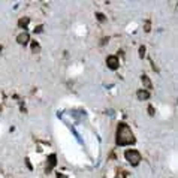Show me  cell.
<instances>
[{
  "label": "cell",
  "instance_id": "6da1fadb",
  "mask_svg": "<svg viewBox=\"0 0 178 178\" xmlns=\"http://www.w3.org/2000/svg\"><path fill=\"white\" fill-rule=\"evenodd\" d=\"M135 136L132 133L130 127L126 123H120L118 127H117V135H115V142L117 145L120 147H124V145H132L135 144Z\"/></svg>",
  "mask_w": 178,
  "mask_h": 178
},
{
  "label": "cell",
  "instance_id": "7a4b0ae2",
  "mask_svg": "<svg viewBox=\"0 0 178 178\" xmlns=\"http://www.w3.org/2000/svg\"><path fill=\"white\" fill-rule=\"evenodd\" d=\"M124 157L127 159V162L133 166L139 165V162H141V154L136 150H126L124 151Z\"/></svg>",
  "mask_w": 178,
  "mask_h": 178
},
{
  "label": "cell",
  "instance_id": "3957f363",
  "mask_svg": "<svg viewBox=\"0 0 178 178\" xmlns=\"http://www.w3.org/2000/svg\"><path fill=\"white\" fill-rule=\"evenodd\" d=\"M106 64H108V68H109V69H112V70H117V69L120 68L118 57H117V55H109V57L106 58Z\"/></svg>",
  "mask_w": 178,
  "mask_h": 178
},
{
  "label": "cell",
  "instance_id": "277c9868",
  "mask_svg": "<svg viewBox=\"0 0 178 178\" xmlns=\"http://www.w3.org/2000/svg\"><path fill=\"white\" fill-rule=\"evenodd\" d=\"M17 42L20 43V45H27L28 42H30V34L27 32H23V33L18 34V38H17Z\"/></svg>",
  "mask_w": 178,
  "mask_h": 178
},
{
  "label": "cell",
  "instance_id": "5b68a950",
  "mask_svg": "<svg viewBox=\"0 0 178 178\" xmlns=\"http://www.w3.org/2000/svg\"><path fill=\"white\" fill-rule=\"evenodd\" d=\"M55 163H57V156H55V154L48 156V160H47V172H49L51 168H54Z\"/></svg>",
  "mask_w": 178,
  "mask_h": 178
},
{
  "label": "cell",
  "instance_id": "8992f818",
  "mask_svg": "<svg viewBox=\"0 0 178 178\" xmlns=\"http://www.w3.org/2000/svg\"><path fill=\"white\" fill-rule=\"evenodd\" d=\"M136 96L139 100H147V99H150V91L148 90H138Z\"/></svg>",
  "mask_w": 178,
  "mask_h": 178
},
{
  "label": "cell",
  "instance_id": "52a82bcc",
  "mask_svg": "<svg viewBox=\"0 0 178 178\" xmlns=\"http://www.w3.org/2000/svg\"><path fill=\"white\" fill-rule=\"evenodd\" d=\"M30 24V18L28 17H23L18 20V27L20 28H27V26Z\"/></svg>",
  "mask_w": 178,
  "mask_h": 178
},
{
  "label": "cell",
  "instance_id": "ba28073f",
  "mask_svg": "<svg viewBox=\"0 0 178 178\" xmlns=\"http://www.w3.org/2000/svg\"><path fill=\"white\" fill-rule=\"evenodd\" d=\"M141 79H142V84H144L147 89H153V82H151V79L147 75H142L141 76Z\"/></svg>",
  "mask_w": 178,
  "mask_h": 178
},
{
  "label": "cell",
  "instance_id": "9c48e42d",
  "mask_svg": "<svg viewBox=\"0 0 178 178\" xmlns=\"http://www.w3.org/2000/svg\"><path fill=\"white\" fill-rule=\"evenodd\" d=\"M30 48H32L33 53H39V51H41V45H39V42L32 41V42H30Z\"/></svg>",
  "mask_w": 178,
  "mask_h": 178
},
{
  "label": "cell",
  "instance_id": "30bf717a",
  "mask_svg": "<svg viewBox=\"0 0 178 178\" xmlns=\"http://www.w3.org/2000/svg\"><path fill=\"white\" fill-rule=\"evenodd\" d=\"M139 57H141V58H144V57H145V47H144V45L139 48Z\"/></svg>",
  "mask_w": 178,
  "mask_h": 178
},
{
  "label": "cell",
  "instance_id": "8fae6325",
  "mask_svg": "<svg viewBox=\"0 0 178 178\" xmlns=\"http://www.w3.org/2000/svg\"><path fill=\"white\" fill-rule=\"evenodd\" d=\"M144 30H145V32H150V30H151V23H150V21H147V23H145Z\"/></svg>",
  "mask_w": 178,
  "mask_h": 178
},
{
  "label": "cell",
  "instance_id": "7c38bea8",
  "mask_svg": "<svg viewBox=\"0 0 178 178\" xmlns=\"http://www.w3.org/2000/svg\"><path fill=\"white\" fill-rule=\"evenodd\" d=\"M97 20H99V21H105L106 18H105V15H103V14H97Z\"/></svg>",
  "mask_w": 178,
  "mask_h": 178
},
{
  "label": "cell",
  "instance_id": "4fadbf2b",
  "mask_svg": "<svg viewBox=\"0 0 178 178\" xmlns=\"http://www.w3.org/2000/svg\"><path fill=\"white\" fill-rule=\"evenodd\" d=\"M148 114H150V115H154V108H153V106H148Z\"/></svg>",
  "mask_w": 178,
  "mask_h": 178
},
{
  "label": "cell",
  "instance_id": "5bb4252c",
  "mask_svg": "<svg viewBox=\"0 0 178 178\" xmlns=\"http://www.w3.org/2000/svg\"><path fill=\"white\" fill-rule=\"evenodd\" d=\"M41 32H42V26H38L34 28V33H41Z\"/></svg>",
  "mask_w": 178,
  "mask_h": 178
},
{
  "label": "cell",
  "instance_id": "9a60e30c",
  "mask_svg": "<svg viewBox=\"0 0 178 178\" xmlns=\"http://www.w3.org/2000/svg\"><path fill=\"white\" fill-rule=\"evenodd\" d=\"M26 163H27V166L32 169V163H30V160H28V159H26Z\"/></svg>",
  "mask_w": 178,
  "mask_h": 178
},
{
  "label": "cell",
  "instance_id": "2e32d148",
  "mask_svg": "<svg viewBox=\"0 0 178 178\" xmlns=\"http://www.w3.org/2000/svg\"><path fill=\"white\" fill-rule=\"evenodd\" d=\"M57 178H68L66 175H63V174H57Z\"/></svg>",
  "mask_w": 178,
  "mask_h": 178
},
{
  "label": "cell",
  "instance_id": "e0dca14e",
  "mask_svg": "<svg viewBox=\"0 0 178 178\" xmlns=\"http://www.w3.org/2000/svg\"><path fill=\"white\" fill-rule=\"evenodd\" d=\"M0 51H3V47H2V45H0Z\"/></svg>",
  "mask_w": 178,
  "mask_h": 178
},
{
  "label": "cell",
  "instance_id": "ac0fdd59",
  "mask_svg": "<svg viewBox=\"0 0 178 178\" xmlns=\"http://www.w3.org/2000/svg\"><path fill=\"white\" fill-rule=\"evenodd\" d=\"M0 111H2V108H0Z\"/></svg>",
  "mask_w": 178,
  "mask_h": 178
}]
</instances>
